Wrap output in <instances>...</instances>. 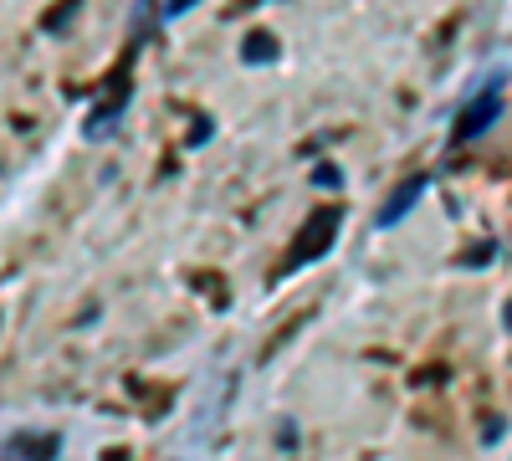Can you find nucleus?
Listing matches in <instances>:
<instances>
[{"label":"nucleus","instance_id":"nucleus-1","mask_svg":"<svg viewBox=\"0 0 512 461\" xmlns=\"http://www.w3.org/2000/svg\"><path fill=\"white\" fill-rule=\"evenodd\" d=\"M502 88H507V67H497L482 88L466 98V108L456 113V129H451V139L456 144H472V139H482L492 123H497V113H502Z\"/></svg>","mask_w":512,"mask_h":461},{"label":"nucleus","instance_id":"nucleus-2","mask_svg":"<svg viewBox=\"0 0 512 461\" xmlns=\"http://www.w3.org/2000/svg\"><path fill=\"white\" fill-rule=\"evenodd\" d=\"M338 226H344V211H318V216H308V226L292 236V246H287V272L292 267H308V262H318L323 251L338 241Z\"/></svg>","mask_w":512,"mask_h":461},{"label":"nucleus","instance_id":"nucleus-3","mask_svg":"<svg viewBox=\"0 0 512 461\" xmlns=\"http://www.w3.org/2000/svg\"><path fill=\"white\" fill-rule=\"evenodd\" d=\"M62 436L57 431H16L0 446V461H57Z\"/></svg>","mask_w":512,"mask_h":461},{"label":"nucleus","instance_id":"nucleus-4","mask_svg":"<svg viewBox=\"0 0 512 461\" xmlns=\"http://www.w3.org/2000/svg\"><path fill=\"white\" fill-rule=\"evenodd\" d=\"M420 195H425V175H410V180H400V190H395L390 200L379 205V226H384V231H390V226H400V221L415 211V200H420Z\"/></svg>","mask_w":512,"mask_h":461},{"label":"nucleus","instance_id":"nucleus-5","mask_svg":"<svg viewBox=\"0 0 512 461\" xmlns=\"http://www.w3.org/2000/svg\"><path fill=\"white\" fill-rule=\"evenodd\" d=\"M241 57H246V62H272V57H277V36H272V31H251V36L241 41Z\"/></svg>","mask_w":512,"mask_h":461},{"label":"nucleus","instance_id":"nucleus-6","mask_svg":"<svg viewBox=\"0 0 512 461\" xmlns=\"http://www.w3.org/2000/svg\"><path fill=\"white\" fill-rule=\"evenodd\" d=\"M313 185H318V190H338L344 180H338V170H333V164H318V170H313Z\"/></svg>","mask_w":512,"mask_h":461},{"label":"nucleus","instance_id":"nucleus-7","mask_svg":"<svg viewBox=\"0 0 512 461\" xmlns=\"http://www.w3.org/2000/svg\"><path fill=\"white\" fill-rule=\"evenodd\" d=\"M190 6H195V0H164V11H159V16H164V21H175V16H185Z\"/></svg>","mask_w":512,"mask_h":461},{"label":"nucleus","instance_id":"nucleus-8","mask_svg":"<svg viewBox=\"0 0 512 461\" xmlns=\"http://www.w3.org/2000/svg\"><path fill=\"white\" fill-rule=\"evenodd\" d=\"M502 323H507V328H512V303H507V313H502Z\"/></svg>","mask_w":512,"mask_h":461}]
</instances>
